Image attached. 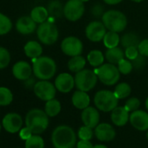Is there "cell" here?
Listing matches in <instances>:
<instances>
[{
	"label": "cell",
	"instance_id": "obj_1",
	"mask_svg": "<svg viewBox=\"0 0 148 148\" xmlns=\"http://www.w3.org/2000/svg\"><path fill=\"white\" fill-rule=\"evenodd\" d=\"M51 142L54 148H74L77 145V134L72 127L60 125L52 131Z\"/></svg>",
	"mask_w": 148,
	"mask_h": 148
},
{
	"label": "cell",
	"instance_id": "obj_2",
	"mask_svg": "<svg viewBox=\"0 0 148 148\" xmlns=\"http://www.w3.org/2000/svg\"><path fill=\"white\" fill-rule=\"evenodd\" d=\"M49 126V116L44 111L34 108L30 110L25 116V127H27L33 134L44 133Z\"/></svg>",
	"mask_w": 148,
	"mask_h": 148
},
{
	"label": "cell",
	"instance_id": "obj_3",
	"mask_svg": "<svg viewBox=\"0 0 148 148\" xmlns=\"http://www.w3.org/2000/svg\"><path fill=\"white\" fill-rule=\"evenodd\" d=\"M32 70L34 75L39 80L51 79L57 71V65L53 59L48 56H40L33 59Z\"/></svg>",
	"mask_w": 148,
	"mask_h": 148
},
{
	"label": "cell",
	"instance_id": "obj_4",
	"mask_svg": "<svg viewBox=\"0 0 148 148\" xmlns=\"http://www.w3.org/2000/svg\"><path fill=\"white\" fill-rule=\"evenodd\" d=\"M102 23L109 31L119 33L126 28L127 18L123 12L117 10H110L104 13Z\"/></svg>",
	"mask_w": 148,
	"mask_h": 148
},
{
	"label": "cell",
	"instance_id": "obj_5",
	"mask_svg": "<svg viewBox=\"0 0 148 148\" xmlns=\"http://www.w3.org/2000/svg\"><path fill=\"white\" fill-rule=\"evenodd\" d=\"M95 107L102 112H112L115 108L118 107L119 99L116 97L114 93L110 90H99L98 91L93 98Z\"/></svg>",
	"mask_w": 148,
	"mask_h": 148
},
{
	"label": "cell",
	"instance_id": "obj_6",
	"mask_svg": "<svg viewBox=\"0 0 148 148\" xmlns=\"http://www.w3.org/2000/svg\"><path fill=\"white\" fill-rule=\"evenodd\" d=\"M94 71L96 72L99 80L106 86L115 85L120 78V72L118 67L109 62L104 63Z\"/></svg>",
	"mask_w": 148,
	"mask_h": 148
},
{
	"label": "cell",
	"instance_id": "obj_7",
	"mask_svg": "<svg viewBox=\"0 0 148 148\" xmlns=\"http://www.w3.org/2000/svg\"><path fill=\"white\" fill-rule=\"evenodd\" d=\"M75 87L78 90L84 92H89L96 86L98 82V75L94 70L91 69H83L76 73L74 76Z\"/></svg>",
	"mask_w": 148,
	"mask_h": 148
},
{
	"label": "cell",
	"instance_id": "obj_8",
	"mask_svg": "<svg viewBox=\"0 0 148 148\" xmlns=\"http://www.w3.org/2000/svg\"><path fill=\"white\" fill-rule=\"evenodd\" d=\"M37 35L39 41L46 45L55 43L58 38V30L57 26L51 22L40 23L37 29Z\"/></svg>",
	"mask_w": 148,
	"mask_h": 148
},
{
	"label": "cell",
	"instance_id": "obj_9",
	"mask_svg": "<svg viewBox=\"0 0 148 148\" xmlns=\"http://www.w3.org/2000/svg\"><path fill=\"white\" fill-rule=\"evenodd\" d=\"M33 91L38 98L42 101H48L55 98L57 88L51 82L45 80H41L36 82Z\"/></svg>",
	"mask_w": 148,
	"mask_h": 148
},
{
	"label": "cell",
	"instance_id": "obj_10",
	"mask_svg": "<svg viewBox=\"0 0 148 148\" xmlns=\"http://www.w3.org/2000/svg\"><path fill=\"white\" fill-rule=\"evenodd\" d=\"M85 13L84 3L80 0H68L64 6V16L69 21L75 22Z\"/></svg>",
	"mask_w": 148,
	"mask_h": 148
},
{
	"label": "cell",
	"instance_id": "obj_11",
	"mask_svg": "<svg viewBox=\"0 0 148 148\" xmlns=\"http://www.w3.org/2000/svg\"><path fill=\"white\" fill-rule=\"evenodd\" d=\"M61 50L66 56L71 57L80 56L83 52V42L75 36H68L61 42Z\"/></svg>",
	"mask_w": 148,
	"mask_h": 148
},
{
	"label": "cell",
	"instance_id": "obj_12",
	"mask_svg": "<svg viewBox=\"0 0 148 148\" xmlns=\"http://www.w3.org/2000/svg\"><path fill=\"white\" fill-rule=\"evenodd\" d=\"M106 33V28L100 21L91 22L85 28L86 37L93 42H98L103 40Z\"/></svg>",
	"mask_w": 148,
	"mask_h": 148
},
{
	"label": "cell",
	"instance_id": "obj_13",
	"mask_svg": "<svg viewBox=\"0 0 148 148\" xmlns=\"http://www.w3.org/2000/svg\"><path fill=\"white\" fill-rule=\"evenodd\" d=\"M2 125L6 132L10 134H16L19 133L21 130L23 126V120L18 114L10 113L3 117Z\"/></svg>",
	"mask_w": 148,
	"mask_h": 148
},
{
	"label": "cell",
	"instance_id": "obj_14",
	"mask_svg": "<svg viewBox=\"0 0 148 148\" xmlns=\"http://www.w3.org/2000/svg\"><path fill=\"white\" fill-rule=\"evenodd\" d=\"M94 135L99 141L110 142L116 137V131L109 123H99L94 128Z\"/></svg>",
	"mask_w": 148,
	"mask_h": 148
},
{
	"label": "cell",
	"instance_id": "obj_15",
	"mask_svg": "<svg viewBox=\"0 0 148 148\" xmlns=\"http://www.w3.org/2000/svg\"><path fill=\"white\" fill-rule=\"evenodd\" d=\"M54 85L58 91L67 94L71 92L75 87L74 77L69 73H61L55 79Z\"/></svg>",
	"mask_w": 148,
	"mask_h": 148
},
{
	"label": "cell",
	"instance_id": "obj_16",
	"mask_svg": "<svg viewBox=\"0 0 148 148\" xmlns=\"http://www.w3.org/2000/svg\"><path fill=\"white\" fill-rule=\"evenodd\" d=\"M81 121L83 124L88 127L95 128L99 124L100 121V114L99 112V109L97 108L93 107H88L82 110L81 113Z\"/></svg>",
	"mask_w": 148,
	"mask_h": 148
},
{
	"label": "cell",
	"instance_id": "obj_17",
	"mask_svg": "<svg viewBox=\"0 0 148 148\" xmlns=\"http://www.w3.org/2000/svg\"><path fill=\"white\" fill-rule=\"evenodd\" d=\"M129 122L138 131L148 130V112L144 110H137L130 114Z\"/></svg>",
	"mask_w": 148,
	"mask_h": 148
},
{
	"label": "cell",
	"instance_id": "obj_18",
	"mask_svg": "<svg viewBox=\"0 0 148 148\" xmlns=\"http://www.w3.org/2000/svg\"><path fill=\"white\" fill-rule=\"evenodd\" d=\"M32 71L33 70L31 65L27 62H24V61H20V62H16L12 68L13 75L15 76V78H17V80H21V81L28 80L31 77Z\"/></svg>",
	"mask_w": 148,
	"mask_h": 148
},
{
	"label": "cell",
	"instance_id": "obj_19",
	"mask_svg": "<svg viewBox=\"0 0 148 148\" xmlns=\"http://www.w3.org/2000/svg\"><path fill=\"white\" fill-rule=\"evenodd\" d=\"M130 119V113L125 107H117L111 112V121L117 127H124Z\"/></svg>",
	"mask_w": 148,
	"mask_h": 148
},
{
	"label": "cell",
	"instance_id": "obj_20",
	"mask_svg": "<svg viewBox=\"0 0 148 148\" xmlns=\"http://www.w3.org/2000/svg\"><path fill=\"white\" fill-rule=\"evenodd\" d=\"M36 22L31 16H22L20 17L16 23L17 30L23 35L31 34L37 28Z\"/></svg>",
	"mask_w": 148,
	"mask_h": 148
},
{
	"label": "cell",
	"instance_id": "obj_21",
	"mask_svg": "<svg viewBox=\"0 0 148 148\" xmlns=\"http://www.w3.org/2000/svg\"><path fill=\"white\" fill-rule=\"evenodd\" d=\"M72 105L77 109L84 110L85 108L90 106L91 99L87 92L77 90L73 93L72 96Z\"/></svg>",
	"mask_w": 148,
	"mask_h": 148
},
{
	"label": "cell",
	"instance_id": "obj_22",
	"mask_svg": "<svg viewBox=\"0 0 148 148\" xmlns=\"http://www.w3.org/2000/svg\"><path fill=\"white\" fill-rule=\"evenodd\" d=\"M24 53L28 57L31 59H36L41 56L43 53V49L39 42L36 41H29L24 45Z\"/></svg>",
	"mask_w": 148,
	"mask_h": 148
},
{
	"label": "cell",
	"instance_id": "obj_23",
	"mask_svg": "<svg viewBox=\"0 0 148 148\" xmlns=\"http://www.w3.org/2000/svg\"><path fill=\"white\" fill-rule=\"evenodd\" d=\"M105 57L109 63L115 65L118 64L122 59H124L125 53L122 50V49L119 47H115L113 49H107V50L106 51Z\"/></svg>",
	"mask_w": 148,
	"mask_h": 148
},
{
	"label": "cell",
	"instance_id": "obj_24",
	"mask_svg": "<svg viewBox=\"0 0 148 148\" xmlns=\"http://www.w3.org/2000/svg\"><path fill=\"white\" fill-rule=\"evenodd\" d=\"M140 38L139 35L135 32H128L122 36L120 38V43L124 48H129V47H137L139 46L140 42Z\"/></svg>",
	"mask_w": 148,
	"mask_h": 148
},
{
	"label": "cell",
	"instance_id": "obj_25",
	"mask_svg": "<svg viewBox=\"0 0 148 148\" xmlns=\"http://www.w3.org/2000/svg\"><path fill=\"white\" fill-rule=\"evenodd\" d=\"M86 64V61L85 57H83L81 55L80 56H76L71 57V59L68 62V69L70 71L78 73L85 69V66Z\"/></svg>",
	"mask_w": 148,
	"mask_h": 148
},
{
	"label": "cell",
	"instance_id": "obj_26",
	"mask_svg": "<svg viewBox=\"0 0 148 148\" xmlns=\"http://www.w3.org/2000/svg\"><path fill=\"white\" fill-rule=\"evenodd\" d=\"M87 61L91 66L94 68H99L104 64L105 56L100 50L94 49L90 51L89 54L87 55Z\"/></svg>",
	"mask_w": 148,
	"mask_h": 148
},
{
	"label": "cell",
	"instance_id": "obj_27",
	"mask_svg": "<svg viewBox=\"0 0 148 148\" xmlns=\"http://www.w3.org/2000/svg\"><path fill=\"white\" fill-rule=\"evenodd\" d=\"M44 111L49 117H55L61 111V103L59 102L58 100L55 98L52 100H50L46 101Z\"/></svg>",
	"mask_w": 148,
	"mask_h": 148
},
{
	"label": "cell",
	"instance_id": "obj_28",
	"mask_svg": "<svg viewBox=\"0 0 148 148\" xmlns=\"http://www.w3.org/2000/svg\"><path fill=\"white\" fill-rule=\"evenodd\" d=\"M49 12L46 8L43 6H37L32 9L31 12V17L37 23H43L48 18Z\"/></svg>",
	"mask_w": 148,
	"mask_h": 148
},
{
	"label": "cell",
	"instance_id": "obj_29",
	"mask_svg": "<svg viewBox=\"0 0 148 148\" xmlns=\"http://www.w3.org/2000/svg\"><path fill=\"white\" fill-rule=\"evenodd\" d=\"M120 42V38L117 32L108 31L106 33L103 38V43L107 49H113L118 47Z\"/></svg>",
	"mask_w": 148,
	"mask_h": 148
},
{
	"label": "cell",
	"instance_id": "obj_30",
	"mask_svg": "<svg viewBox=\"0 0 148 148\" xmlns=\"http://www.w3.org/2000/svg\"><path fill=\"white\" fill-rule=\"evenodd\" d=\"M113 93H114V95H116V97L119 100H123V99H126V97H128L131 95L132 88H131V86L128 83L121 82V83H119L115 87Z\"/></svg>",
	"mask_w": 148,
	"mask_h": 148
},
{
	"label": "cell",
	"instance_id": "obj_31",
	"mask_svg": "<svg viewBox=\"0 0 148 148\" xmlns=\"http://www.w3.org/2000/svg\"><path fill=\"white\" fill-rule=\"evenodd\" d=\"M47 10L49 14L54 17H60L62 15H64V6L61 4L60 2L57 0L52 1L49 3Z\"/></svg>",
	"mask_w": 148,
	"mask_h": 148
},
{
	"label": "cell",
	"instance_id": "obj_32",
	"mask_svg": "<svg viewBox=\"0 0 148 148\" xmlns=\"http://www.w3.org/2000/svg\"><path fill=\"white\" fill-rule=\"evenodd\" d=\"M25 148H44V141L38 134H33L25 140Z\"/></svg>",
	"mask_w": 148,
	"mask_h": 148
},
{
	"label": "cell",
	"instance_id": "obj_33",
	"mask_svg": "<svg viewBox=\"0 0 148 148\" xmlns=\"http://www.w3.org/2000/svg\"><path fill=\"white\" fill-rule=\"evenodd\" d=\"M12 100L11 91L5 87H0V106H8L11 103Z\"/></svg>",
	"mask_w": 148,
	"mask_h": 148
},
{
	"label": "cell",
	"instance_id": "obj_34",
	"mask_svg": "<svg viewBox=\"0 0 148 148\" xmlns=\"http://www.w3.org/2000/svg\"><path fill=\"white\" fill-rule=\"evenodd\" d=\"M11 27L12 23L10 18L0 13V36L7 34L11 29Z\"/></svg>",
	"mask_w": 148,
	"mask_h": 148
},
{
	"label": "cell",
	"instance_id": "obj_35",
	"mask_svg": "<svg viewBox=\"0 0 148 148\" xmlns=\"http://www.w3.org/2000/svg\"><path fill=\"white\" fill-rule=\"evenodd\" d=\"M94 135V131L92 128L88 127L86 126H82L78 132V137L79 140H91L93 138Z\"/></svg>",
	"mask_w": 148,
	"mask_h": 148
},
{
	"label": "cell",
	"instance_id": "obj_36",
	"mask_svg": "<svg viewBox=\"0 0 148 148\" xmlns=\"http://www.w3.org/2000/svg\"><path fill=\"white\" fill-rule=\"evenodd\" d=\"M118 69H119L120 74L129 75L133 69V65L130 60H126L124 58L118 63Z\"/></svg>",
	"mask_w": 148,
	"mask_h": 148
},
{
	"label": "cell",
	"instance_id": "obj_37",
	"mask_svg": "<svg viewBox=\"0 0 148 148\" xmlns=\"http://www.w3.org/2000/svg\"><path fill=\"white\" fill-rule=\"evenodd\" d=\"M126 109L129 112V113H133L134 111H137L139 110L140 107V101L137 98V97H132V98H129L126 103H125V106Z\"/></svg>",
	"mask_w": 148,
	"mask_h": 148
},
{
	"label": "cell",
	"instance_id": "obj_38",
	"mask_svg": "<svg viewBox=\"0 0 148 148\" xmlns=\"http://www.w3.org/2000/svg\"><path fill=\"white\" fill-rule=\"evenodd\" d=\"M10 61V56L9 51L3 48L0 47V69L6 68Z\"/></svg>",
	"mask_w": 148,
	"mask_h": 148
},
{
	"label": "cell",
	"instance_id": "obj_39",
	"mask_svg": "<svg viewBox=\"0 0 148 148\" xmlns=\"http://www.w3.org/2000/svg\"><path fill=\"white\" fill-rule=\"evenodd\" d=\"M139 55L140 52L137 47H129L126 49L125 56H126V58L130 61H133L134 59H136Z\"/></svg>",
	"mask_w": 148,
	"mask_h": 148
},
{
	"label": "cell",
	"instance_id": "obj_40",
	"mask_svg": "<svg viewBox=\"0 0 148 148\" xmlns=\"http://www.w3.org/2000/svg\"><path fill=\"white\" fill-rule=\"evenodd\" d=\"M146 56H142V55H139L138 57L136 59H134L132 62H133V69H137V70H140V69H143L144 67L146 66V59H145Z\"/></svg>",
	"mask_w": 148,
	"mask_h": 148
},
{
	"label": "cell",
	"instance_id": "obj_41",
	"mask_svg": "<svg viewBox=\"0 0 148 148\" xmlns=\"http://www.w3.org/2000/svg\"><path fill=\"white\" fill-rule=\"evenodd\" d=\"M91 12H92V14L94 16H96V17H102L103 16V15H104V13H105V11H104V7H103V5L102 4H100V3H96V4H94L93 6H92V8L91 9Z\"/></svg>",
	"mask_w": 148,
	"mask_h": 148
},
{
	"label": "cell",
	"instance_id": "obj_42",
	"mask_svg": "<svg viewBox=\"0 0 148 148\" xmlns=\"http://www.w3.org/2000/svg\"><path fill=\"white\" fill-rule=\"evenodd\" d=\"M138 49L140 55L148 57V38L141 40V42L138 46Z\"/></svg>",
	"mask_w": 148,
	"mask_h": 148
},
{
	"label": "cell",
	"instance_id": "obj_43",
	"mask_svg": "<svg viewBox=\"0 0 148 148\" xmlns=\"http://www.w3.org/2000/svg\"><path fill=\"white\" fill-rule=\"evenodd\" d=\"M33 135L32 132L27 127H22L21 130L19 131V137L21 140H27L29 138H31V136Z\"/></svg>",
	"mask_w": 148,
	"mask_h": 148
},
{
	"label": "cell",
	"instance_id": "obj_44",
	"mask_svg": "<svg viewBox=\"0 0 148 148\" xmlns=\"http://www.w3.org/2000/svg\"><path fill=\"white\" fill-rule=\"evenodd\" d=\"M93 145L92 144L91 140H79L77 142L76 147L77 148H93Z\"/></svg>",
	"mask_w": 148,
	"mask_h": 148
},
{
	"label": "cell",
	"instance_id": "obj_45",
	"mask_svg": "<svg viewBox=\"0 0 148 148\" xmlns=\"http://www.w3.org/2000/svg\"><path fill=\"white\" fill-rule=\"evenodd\" d=\"M123 0H104V2L107 4L110 5H114V4H118L120 3H121Z\"/></svg>",
	"mask_w": 148,
	"mask_h": 148
},
{
	"label": "cell",
	"instance_id": "obj_46",
	"mask_svg": "<svg viewBox=\"0 0 148 148\" xmlns=\"http://www.w3.org/2000/svg\"><path fill=\"white\" fill-rule=\"evenodd\" d=\"M93 148H108L106 145H102V144H99V145H96L94 146Z\"/></svg>",
	"mask_w": 148,
	"mask_h": 148
},
{
	"label": "cell",
	"instance_id": "obj_47",
	"mask_svg": "<svg viewBox=\"0 0 148 148\" xmlns=\"http://www.w3.org/2000/svg\"><path fill=\"white\" fill-rule=\"evenodd\" d=\"M145 106H146V108H147V112H148V97L147 98V100H146V102H145Z\"/></svg>",
	"mask_w": 148,
	"mask_h": 148
},
{
	"label": "cell",
	"instance_id": "obj_48",
	"mask_svg": "<svg viewBox=\"0 0 148 148\" xmlns=\"http://www.w3.org/2000/svg\"><path fill=\"white\" fill-rule=\"evenodd\" d=\"M133 2H136V3H140V2H143L144 0H132Z\"/></svg>",
	"mask_w": 148,
	"mask_h": 148
},
{
	"label": "cell",
	"instance_id": "obj_49",
	"mask_svg": "<svg viewBox=\"0 0 148 148\" xmlns=\"http://www.w3.org/2000/svg\"><path fill=\"white\" fill-rule=\"evenodd\" d=\"M81 2H83V3H85V2H88L89 0H80Z\"/></svg>",
	"mask_w": 148,
	"mask_h": 148
},
{
	"label": "cell",
	"instance_id": "obj_50",
	"mask_svg": "<svg viewBox=\"0 0 148 148\" xmlns=\"http://www.w3.org/2000/svg\"><path fill=\"white\" fill-rule=\"evenodd\" d=\"M146 135H147V140H148V130L147 131V134H146Z\"/></svg>",
	"mask_w": 148,
	"mask_h": 148
},
{
	"label": "cell",
	"instance_id": "obj_51",
	"mask_svg": "<svg viewBox=\"0 0 148 148\" xmlns=\"http://www.w3.org/2000/svg\"><path fill=\"white\" fill-rule=\"evenodd\" d=\"M0 132H1V124H0Z\"/></svg>",
	"mask_w": 148,
	"mask_h": 148
}]
</instances>
